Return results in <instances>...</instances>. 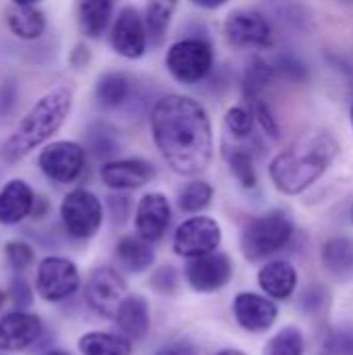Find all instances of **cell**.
I'll use <instances>...</instances> for the list:
<instances>
[{
    "label": "cell",
    "mask_w": 353,
    "mask_h": 355,
    "mask_svg": "<svg viewBox=\"0 0 353 355\" xmlns=\"http://www.w3.org/2000/svg\"><path fill=\"white\" fill-rule=\"evenodd\" d=\"M44 333L42 318L27 310H12L0 318V352L17 354L33 347Z\"/></svg>",
    "instance_id": "cell-15"
},
{
    "label": "cell",
    "mask_w": 353,
    "mask_h": 355,
    "mask_svg": "<svg viewBox=\"0 0 353 355\" xmlns=\"http://www.w3.org/2000/svg\"><path fill=\"white\" fill-rule=\"evenodd\" d=\"M325 270L337 279L347 281L353 277V241L347 237H333L322 243L320 250Z\"/></svg>",
    "instance_id": "cell-25"
},
{
    "label": "cell",
    "mask_w": 353,
    "mask_h": 355,
    "mask_svg": "<svg viewBox=\"0 0 353 355\" xmlns=\"http://www.w3.org/2000/svg\"><path fill=\"white\" fill-rule=\"evenodd\" d=\"M212 355H248L246 352H241V349H221V352H216V354Z\"/></svg>",
    "instance_id": "cell-47"
},
{
    "label": "cell",
    "mask_w": 353,
    "mask_h": 355,
    "mask_svg": "<svg viewBox=\"0 0 353 355\" xmlns=\"http://www.w3.org/2000/svg\"><path fill=\"white\" fill-rule=\"evenodd\" d=\"M212 198H214V189L208 181L191 179L179 189L177 204H179V210L185 214H200L212 204Z\"/></svg>",
    "instance_id": "cell-29"
},
{
    "label": "cell",
    "mask_w": 353,
    "mask_h": 355,
    "mask_svg": "<svg viewBox=\"0 0 353 355\" xmlns=\"http://www.w3.org/2000/svg\"><path fill=\"white\" fill-rule=\"evenodd\" d=\"M8 300L10 304L15 306V310H27L31 308L33 304V291H31V285L27 283V279L23 275H17L10 279L8 283Z\"/></svg>",
    "instance_id": "cell-36"
},
{
    "label": "cell",
    "mask_w": 353,
    "mask_h": 355,
    "mask_svg": "<svg viewBox=\"0 0 353 355\" xmlns=\"http://www.w3.org/2000/svg\"><path fill=\"white\" fill-rule=\"evenodd\" d=\"M352 223H353V210H352Z\"/></svg>",
    "instance_id": "cell-52"
},
{
    "label": "cell",
    "mask_w": 353,
    "mask_h": 355,
    "mask_svg": "<svg viewBox=\"0 0 353 355\" xmlns=\"http://www.w3.org/2000/svg\"><path fill=\"white\" fill-rule=\"evenodd\" d=\"M35 191L23 179H10L0 189V225L15 227L31 216Z\"/></svg>",
    "instance_id": "cell-18"
},
{
    "label": "cell",
    "mask_w": 353,
    "mask_h": 355,
    "mask_svg": "<svg viewBox=\"0 0 353 355\" xmlns=\"http://www.w3.org/2000/svg\"><path fill=\"white\" fill-rule=\"evenodd\" d=\"M17 104V85L15 83H2L0 85V114L6 116Z\"/></svg>",
    "instance_id": "cell-42"
},
{
    "label": "cell",
    "mask_w": 353,
    "mask_h": 355,
    "mask_svg": "<svg viewBox=\"0 0 353 355\" xmlns=\"http://www.w3.org/2000/svg\"><path fill=\"white\" fill-rule=\"evenodd\" d=\"M337 156L339 141L333 133L310 129L270 160L268 175L281 193L300 196L333 166Z\"/></svg>",
    "instance_id": "cell-2"
},
{
    "label": "cell",
    "mask_w": 353,
    "mask_h": 355,
    "mask_svg": "<svg viewBox=\"0 0 353 355\" xmlns=\"http://www.w3.org/2000/svg\"><path fill=\"white\" fill-rule=\"evenodd\" d=\"M233 314L237 324L248 333H266L279 318L277 304L260 293L243 291L233 300Z\"/></svg>",
    "instance_id": "cell-17"
},
{
    "label": "cell",
    "mask_w": 353,
    "mask_h": 355,
    "mask_svg": "<svg viewBox=\"0 0 353 355\" xmlns=\"http://www.w3.org/2000/svg\"><path fill=\"white\" fill-rule=\"evenodd\" d=\"M306 352V339L304 333L289 324L285 329H281L275 337H270V341L264 345L262 355H304Z\"/></svg>",
    "instance_id": "cell-30"
},
{
    "label": "cell",
    "mask_w": 353,
    "mask_h": 355,
    "mask_svg": "<svg viewBox=\"0 0 353 355\" xmlns=\"http://www.w3.org/2000/svg\"><path fill=\"white\" fill-rule=\"evenodd\" d=\"M295 233V225L283 210H273L252 218L241 233V252L248 262H262L285 250Z\"/></svg>",
    "instance_id": "cell-4"
},
{
    "label": "cell",
    "mask_w": 353,
    "mask_h": 355,
    "mask_svg": "<svg viewBox=\"0 0 353 355\" xmlns=\"http://www.w3.org/2000/svg\"><path fill=\"white\" fill-rule=\"evenodd\" d=\"M104 220V206L100 198L83 187L71 189L60 202V223L71 239H92Z\"/></svg>",
    "instance_id": "cell-6"
},
{
    "label": "cell",
    "mask_w": 353,
    "mask_h": 355,
    "mask_svg": "<svg viewBox=\"0 0 353 355\" xmlns=\"http://www.w3.org/2000/svg\"><path fill=\"white\" fill-rule=\"evenodd\" d=\"M275 73H277V75L281 73L283 77L293 79V81H300V79H304V77H306V69H304V64H302L300 60L291 58V56L281 58V60L275 64Z\"/></svg>",
    "instance_id": "cell-40"
},
{
    "label": "cell",
    "mask_w": 353,
    "mask_h": 355,
    "mask_svg": "<svg viewBox=\"0 0 353 355\" xmlns=\"http://www.w3.org/2000/svg\"><path fill=\"white\" fill-rule=\"evenodd\" d=\"M127 206H129L127 198H123V196L110 198V212H112L114 223H119V212H121V218L125 220V216H127Z\"/></svg>",
    "instance_id": "cell-44"
},
{
    "label": "cell",
    "mask_w": 353,
    "mask_h": 355,
    "mask_svg": "<svg viewBox=\"0 0 353 355\" xmlns=\"http://www.w3.org/2000/svg\"><path fill=\"white\" fill-rule=\"evenodd\" d=\"M322 355H353V331L352 329H339L333 331L325 343Z\"/></svg>",
    "instance_id": "cell-37"
},
{
    "label": "cell",
    "mask_w": 353,
    "mask_h": 355,
    "mask_svg": "<svg viewBox=\"0 0 353 355\" xmlns=\"http://www.w3.org/2000/svg\"><path fill=\"white\" fill-rule=\"evenodd\" d=\"M214 48L206 37H181L164 54L169 75L181 85H196L210 77L214 69Z\"/></svg>",
    "instance_id": "cell-5"
},
{
    "label": "cell",
    "mask_w": 353,
    "mask_h": 355,
    "mask_svg": "<svg viewBox=\"0 0 353 355\" xmlns=\"http://www.w3.org/2000/svg\"><path fill=\"white\" fill-rule=\"evenodd\" d=\"M89 150L98 156V158H108L119 150L114 131H110L104 125H96L89 129Z\"/></svg>",
    "instance_id": "cell-35"
},
{
    "label": "cell",
    "mask_w": 353,
    "mask_h": 355,
    "mask_svg": "<svg viewBox=\"0 0 353 355\" xmlns=\"http://www.w3.org/2000/svg\"><path fill=\"white\" fill-rule=\"evenodd\" d=\"M148 44V31L139 10L135 6H123L110 27L112 50L127 60H137L146 54Z\"/></svg>",
    "instance_id": "cell-13"
},
{
    "label": "cell",
    "mask_w": 353,
    "mask_h": 355,
    "mask_svg": "<svg viewBox=\"0 0 353 355\" xmlns=\"http://www.w3.org/2000/svg\"><path fill=\"white\" fill-rule=\"evenodd\" d=\"M221 241H223V229L218 220L206 214H193L175 229L173 252L189 260L216 252Z\"/></svg>",
    "instance_id": "cell-10"
},
{
    "label": "cell",
    "mask_w": 353,
    "mask_h": 355,
    "mask_svg": "<svg viewBox=\"0 0 353 355\" xmlns=\"http://www.w3.org/2000/svg\"><path fill=\"white\" fill-rule=\"evenodd\" d=\"M193 6H198V8H206V10H216V8H221V6H225L229 0H189Z\"/></svg>",
    "instance_id": "cell-46"
},
{
    "label": "cell",
    "mask_w": 353,
    "mask_h": 355,
    "mask_svg": "<svg viewBox=\"0 0 353 355\" xmlns=\"http://www.w3.org/2000/svg\"><path fill=\"white\" fill-rule=\"evenodd\" d=\"M187 285L196 293H216L233 277V260L223 252H210L198 258H189L183 268Z\"/></svg>",
    "instance_id": "cell-12"
},
{
    "label": "cell",
    "mask_w": 353,
    "mask_h": 355,
    "mask_svg": "<svg viewBox=\"0 0 353 355\" xmlns=\"http://www.w3.org/2000/svg\"><path fill=\"white\" fill-rule=\"evenodd\" d=\"M83 293H85L87 306L98 316L112 320L117 316L121 304L129 295V289H127L125 279L119 275V270H114L110 266H100L87 277Z\"/></svg>",
    "instance_id": "cell-11"
},
{
    "label": "cell",
    "mask_w": 353,
    "mask_h": 355,
    "mask_svg": "<svg viewBox=\"0 0 353 355\" xmlns=\"http://www.w3.org/2000/svg\"><path fill=\"white\" fill-rule=\"evenodd\" d=\"M73 108V92L67 85H54L44 96H40L31 108L23 114L15 131L6 137L0 148V158L6 164H17L33 150L50 141Z\"/></svg>",
    "instance_id": "cell-3"
},
{
    "label": "cell",
    "mask_w": 353,
    "mask_h": 355,
    "mask_svg": "<svg viewBox=\"0 0 353 355\" xmlns=\"http://www.w3.org/2000/svg\"><path fill=\"white\" fill-rule=\"evenodd\" d=\"M352 129H353V104H352Z\"/></svg>",
    "instance_id": "cell-51"
},
{
    "label": "cell",
    "mask_w": 353,
    "mask_h": 355,
    "mask_svg": "<svg viewBox=\"0 0 353 355\" xmlns=\"http://www.w3.org/2000/svg\"><path fill=\"white\" fill-rule=\"evenodd\" d=\"M114 12V0H77V25L79 31L98 40L110 25Z\"/></svg>",
    "instance_id": "cell-23"
},
{
    "label": "cell",
    "mask_w": 353,
    "mask_h": 355,
    "mask_svg": "<svg viewBox=\"0 0 353 355\" xmlns=\"http://www.w3.org/2000/svg\"><path fill=\"white\" fill-rule=\"evenodd\" d=\"M133 77L123 71H106L98 77L94 87L96 102L106 110H117L133 96Z\"/></svg>",
    "instance_id": "cell-22"
},
{
    "label": "cell",
    "mask_w": 353,
    "mask_h": 355,
    "mask_svg": "<svg viewBox=\"0 0 353 355\" xmlns=\"http://www.w3.org/2000/svg\"><path fill=\"white\" fill-rule=\"evenodd\" d=\"M223 35L237 50H266L275 42L268 19L254 8L231 10L223 23Z\"/></svg>",
    "instance_id": "cell-9"
},
{
    "label": "cell",
    "mask_w": 353,
    "mask_h": 355,
    "mask_svg": "<svg viewBox=\"0 0 353 355\" xmlns=\"http://www.w3.org/2000/svg\"><path fill=\"white\" fill-rule=\"evenodd\" d=\"M152 141L179 177L202 175L214 156V131L208 110L183 94L158 98L150 110Z\"/></svg>",
    "instance_id": "cell-1"
},
{
    "label": "cell",
    "mask_w": 353,
    "mask_h": 355,
    "mask_svg": "<svg viewBox=\"0 0 353 355\" xmlns=\"http://www.w3.org/2000/svg\"><path fill=\"white\" fill-rule=\"evenodd\" d=\"M114 256L127 272L141 275L154 266L156 250H154V243H150V241L141 239L137 233H133V235H123L117 241Z\"/></svg>",
    "instance_id": "cell-21"
},
{
    "label": "cell",
    "mask_w": 353,
    "mask_h": 355,
    "mask_svg": "<svg viewBox=\"0 0 353 355\" xmlns=\"http://www.w3.org/2000/svg\"><path fill=\"white\" fill-rule=\"evenodd\" d=\"M2 304H4V291H0V308H2Z\"/></svg>",
    "instance_id": "cell-50"
},
{
    "label": "cell",
    "mask_w": 353,
    "mask_h": 355,
    "mask_svg": "<svg viewBox=\"0 0 353 355\" xmlns=\"http://www.w3.org/2000/svg\"><path fill=\"white\" fill-rule=\"evenodd\" d=\"M156 177V166L139 156L110 158L100 166V181L112 191L141 189Z\"/></svg>",
    "instance_id": "cell-14"
},
{
    "label": "cell",
    "mask_w": 353,
    "mask_h": 355,
    "mask_svg": "<svg viewBox=\"0 0 353 355\" xmlns=\"http://www.w3.org/2000/svg\"><path fill=\"white\" fill-rule=\"evenodd\" d=\"M179 0H148L146 12H144V25L148 31V42L160 44L169 31V25L173 21V15L177 10Z\"/></svg>",
    "instance_id": "cell-27"
},
{
    "label": "cell",
    "mask_w": 353,
    "mask_h": 355,
    "mask_svg": "<svg viewBox=\"0 0 353 355\" xmlns=\"http://www.w3.org/2000/svg\"><path fill=\"white\" fill-rule=\"evenodd\" d=\"M12 4H17V6H31V4H37V2H42V0H10Z\"/></svg>",
    "instance_id": "cell-48"
},
{
    "label": "cell",
    "mask_w": 353,
    "mask_h": 355,
    "mask_svg": "<svg viewBox=\"0 0 353 355\" xmlns=\"http://www.w3.org/2000/svg\"><path fill=\"white\" fill-rule=\"evenodd\" d=\"M69 60H71V64H73L75 69L85 67V64L89 62V48H87V46H83V44H77V46H75V50L71 52Z\"/></svg>",
    "instance_id": "cell-43"
},
{
    "label": "cell",
    "mask_w": 353,
    "mask_h": 355,
    "mask_svg": "<svg viewBox=\"0 0 353 355\" xmlns=\"http://www.w3.org/2000/svg\"><path fill=\"white\" fill-rule=\"evenodd\" d=\"M81 287V275L73 260L62 256H46L35 270V291L48 304L73 297Z\"/></svg>",
    "instance_id": "cell-8"
},
{
    "label": "cell",
    "mask_w": 353,
    "mask_h": 355,
    "mask_svg": "<svg viewBox=\"0 0 353 355\" xmlns=\"http://www.w3.org/2000/svg\"><path fill=\"white\" fill-rule=\"evenodd\" d=\"M258 285L273 302L289 300L298 289V270L289 260H268L258 272Z\"/></svg>",
    "instance_id": "cell-19"
},
{
    "label": "cell",
    "mask_w": 353,
    "mask_h": 355,
    "mask_svg": "<svg viewBox=\"0 0 353 355\" xmlns=\"http://www.w3.org/2000/svg\"><path fill=\"white\" fill-rule=\"evenodd\" d=\"M277 77L275 67L268 64L264 58L256 56L250 60L246 73H243V94L246 98L250 96H262V92L270 85V81Z\"/></svg>",
    "instance_id": "cell-31"
},
{
    "label": "cell",
    "mask_w": 353,
    "mask_h": 355,
    "mask_svg": "<svg viewBox=\"0 0 353 355\" xmlns=\"http://www.w3.org/2000/svg\"><path fill=\"white\" fill-rule=\"evenodd\" d=\"M300 304H302L306 314H320L327 308V304H329V295H327V291L320 285H314V287H308L304 291Z\"/></svg>",
    "instance_id": "cell-39"
},
{
    "label": "cell",
    "mask_w": 353,
    "mask_h": 355,
    "mask_svg": "<svg viewBox=\"0 0 353 355\" xmlns=\"http://www.w3.org/2000/svg\"><path fill=\"white\" fill-rule=\"evenodd\" d=\"M225 160L229 164L231 175L237 179V183L243 189H254L258 185V171H256L254 154L248 148H241V146L225 148Z\"/></svg>",
    "instance_id": "cell-28"
},
{
    "label": "cell",
    "mask_w": 353,
    "mask_h": 355,
    "mask_svg": "<svg viewBox=\"0 0 353 355\" xmlns=\"http://www.w3.org/2000/svg\"><path fill=\"white\" fill-rule=\"evenodd\" d=\"M79 354L81 355H131L133 343L123 335L92 331L79 337Z\"/></svg>",
    "instance_id": "cell-26"
},
{
    "label": "cell",
    "mask_w": 353,
    "mask_h": 355,
    "mask_svg": "<svg viewBox=\"0 0 353 355\" xmlns=\"http://www.w3.org/2000/svg\"><path fill=\"white\" fill-rule=\"evenodd\" d=\"M112 320H114V327H117L119 335H123L131 343L141 341L150 331V306H148V300L144 295H131L129 293Z\"/></svg>",
    "instance_id": "cell-20"
},
{
    "label": "cell",
    "mask_w": 353,
    "mask_h": 355,
    "mask_svg": "<svg viewBox=\"0 0 353 355\" xmlns=\"http://www.w3.org/2000/svg\"><path fill=\"white\" fill-rule=\"evenodd\" d=\"M154 355H198V349L187 339H175L171 343H164Z\"/></svg>",
    "instance_id": "cell-41"
},
{
    "label": "cell",
    "mask_w": 353,
    "mask_h": 355,
    "mask_svg": "<svg viewBox=\"0 0 353 355\" xmlns=\"http://www.w3.org/2000/svg\"><path fill=\"white\" fill-rule=\"evenodd\" d=\"M173 220V208L171 202L164 193L160 191H150L144 193L135 206V233L150 241V243H158Z\"/></svg>",
    "instance_id": "cell-16"
},
{
    "label": "cell",
    "mask_w": 353,
    "mask_h": 355,
    "mask_svg": "<svg viewBox=\"0 0 353 355\" xmlns=\"http://www.w3.org/2000/svg\"><path fill=\"white\" fill-rule=\"evenodd\" d=\"M42 355H73V354H69V352H64V349H48V352H44Z\"/></svg>",
    "instance_id": "cell-49"
},
{
    "label": "cell",
    "mask_w": 353,
    "mask_h": 355,
    "mask_svg": "<svg viewBox=\"0 0 353 355\" xmlns=\"http://www.w3.org/2000/svg\"><path fill=\"white\" fill-rule=\"evenodd\" d=\"M0 355H4V354H2V352H0Z\"/></svg>",
    "instance_id": "cell-53"
},
{
    "label": "cell",
    "mask_w": 353,
    "mask_h": 355,
    "mask_svg": "<svg viewBox=\"0 0 353 355\" xmlns=\"http://www.w3.org/2000/svg\"><path fill=\"white\" fill-rule=\"evenodd\" d=\"M225 127L235 139H246L254 133L256 121L248 104H235L225 112Z\"/></svg>",
    "instance_id": "cell-32"
},
{
    "label": "cell",
    "mask_w": 353,
    "mask_h": 355,
    "mask_svg": "<svg viewBox=\"0 0 353 355\" xmlns=\"http://www.w3.org/2000/svg\"><path fill=\"white\" fill-rule=\"evenodd\" d=\"M150 285L156 293L160 295H173L179 287V275L173 266H160L152 279H150Z\"/></svg>",
    "instance_id": "cell-38"
},
{
    "label": "cell",
    "mask_w": 353,
    "mask_h": 355,
    "mask_svg": "<svg viewBox=\"0 0 353 355\" xmlns=\"http://www.w3.org/2000/svg\"><path fill=\"white\" fill-rule=\"evenodd\" d=\"M246 100H248V106H250V110H252V114H254V121L260 125V129H262L268 137L279 139V137H281V127H279V121H277L273 108L266 104V100H264L262 96H250V98H246Z\"/></svg>",
    "instance_id": "cell-33"
},
{
    "label": "cell",
    "mask_w": 353,
    "mask_h": 355,
    "mask_svg": "<svg viewBox=\"0 0 353 355\" xmlns=\"http://www.w3.org/2000/svg\"><path fill=\"white\" fill-rule=\"evenodd\" d=\"M37 166L46 179L58 185H71L79 181L87 166V150L71 139H58L46 144L37 154Z\"/></svg>",
    "instance_id": "cell-7"
},
{
    "label": "cell",
    "mask_w": 353,
    "mask_h": 355,
    "mask_svg": "<svg viewBox=\"0 0 353 355\" xmlns=\"http://www.w3.org/2000/svg\"><path fill=\"white\" fill-rule=\"evenodd\" d=\"M4 258L10 266L12 272L17 275H23L27 268L33 266L35 262V252L33 248L27 243V241H21V239H12L4 245Z\"/></svg>",
    "instance_id": "cell-34"
},
{
    "label": "cell",
    "mask_w": 353,
    "mask_h": 355,
    "mask_svg": "<svg viewBox=\"0 0 353 355\" xmlns=\"http://www.w3.org/2000/svg\"><path fill=\"white\" fill-rule=\"evenodd\" d=\"M6 25L15 37L25 40V42H33V40H40L44 35L48 21H46L44 10H40L35 4H31V6L12 4L6 10Z\"/></svg>",
    "instance_id": "cell-24"
},
{
    "label": "cell",
    "mask_w": 353,
    "mask_h": 355,
    "mask_svg": "<svg viewBox=\"0 0 353 355\" xmlns=\"http://www.w3.org/2000/svg\"><path fill=\"white\" fill-rule=\"evenodd\" d=\"M48 200L46 198H42V196H37L35 193V200H33V208H31V216L33 218H42L46 212H48Z\"/></svg>",
    "instance_id": "cell-45"
}]
</instances>
